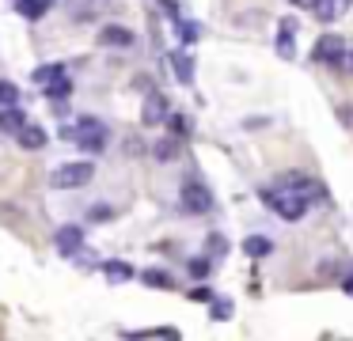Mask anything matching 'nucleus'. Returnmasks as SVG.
<instances>
[{
  "label": "nucleus",
  "instance_id": "nucleus-1",
  "mask_svg": "<svg viewBox=\"0 0 353 341\" xmlns=\"http://www.w3.org/2000/svg\"><path fill=\"white\" fill-rule=\"evenodd\" d=\"M61 136L77 141L80 152H92V156H95V152H103V144H107V125L88 114V118H77V125H65Z\"/></svg>",
  "mask_w": 353,
  "mask_h": 341
},
{
  "label": "nucleus",
  "instance_id": "nucleus-2",
  "mask_svg": "<svg viewBox=\"0 0 353 341\" xmlns=\"http://www.w3.org/2000/svg\"><path fill=\"white\" fill-rule=\"evenodd\" d=\"M259 197L270 205V209L277 212L281 220H304V212H307V201L304 197H296L292 189H285V186H270V189H259Z\"/></svg>",
  "mask_w": 353,
  "mask_h": 341
},
{
  "label": "nucleus",
  "instance_id": "nucleus-3",
  "mask_svg": "<svg viewBox=\"0 0 353 341\" xmlns=\"http://www.w3.org/2000/svg\"><path fill=\"white\" fill-rule=\"evenodd\" d=\"M95 178V163L92 159H72V163H61L50 171V186L54 189H80Z\"/></svg>",
  "mask_w": 353,
  "mask_h": 341
},
{
  "label": "nucleus",
  "instance_id": "nucleus-4",
  "mask_svg": "<svg viewBox=\"0 0 353 341\" xmlns=\"http://www.w3.org/2000/svg\"><path fill=\"white\" fill-rule=\"evenodd\" d=\"M312 61L315 65H327V68H345L350 53H345V38L342 34H323L312 50Z\"/></svg>",
  "mask_w": 353,
  "mask_h": 341
},
{
  "label": "nucleus",
  "instance_id": "nucleus-5",
  "mask_svg": "<svg viewBox=\"0 0 353 341\" xmlns=\"http://www.w3.org/2000/svg\"><path fill=\"white\" fill-rule=\"evenodd\" d=\"M179 205H183V212H190V216H205L209 209H213V194H209L205 182H183V189H179Z\"/></svg>",
  "mask_w": 353,
  "mask_h": 341
},
{
  "label": "nucleus",
  "instance_id": "nucleus-6",
  "mask_svg": "<svg viewBox=\"0 0 353 341\" xmlns=\"http://www.w3.org/2000/svg\"><path fill=\"white\" fill-rule=\"evenodd\" d=\"M277 186H285V189H292V194L296 197H304L307 205L312 201H323V197H327V189H323V182L319 178H312V174H281V178H277Z\"/></svg>",
  "mask_w": 353,
  "mask_h": 341
},
{
  "label": "nucleus",
  "instance_id": "nucleus-7",
  "mask_svg": "<svg viewBox=\"0 0 353 341\" xmlns=\"http://www.w3.org/2000/svg\"><path fill=\"white\" fill-rule=\"evenodd\" d=\"M168 114H171L168 95H163V91H148L145 110H141V125H163V121H168Z\"/></svg>",
  "mask_w": 353,
  "mask_h": 341
},
{
  "label": "nucleus",
  "instance_id": "nucleus-8",
  "mask_svg": "<svg viewBox=\"0 0 353 341\" xmlns=\"http://www.w3.org/2000/svg\"><path fill=\"white\" fill-rule=\"evenodd\" d=\"M54 247L61 250L65 258H72L80 247H84V227H80V224H61L54 231Z\"/></svg>",
  "mask_w": 353,
  "mask_h": 341
},
{
  "label": "nucleus",
  "instance_id": "nucleus-9",
  "mask_svg": "<svg viewBox=\"0 0 353 341\" xmlns=\"http://www.w3.org/2000/svg\"><path fill=\"white\" fill-rule=\"evenodd\" d=\"M296 19L292 15H285L281 23H277V57L281 61H292V53H296Z\"/></svg>",
  "mask_w": 353,
  "mask_h": 341
},
{
  "label": "nucleus",
  "instance_id": "nucleus-10",
  "mask_svg": "<svg viewBox=\"0 0 353 341\" xmlns=\"http://www.w3.org/2000/svg\"><path fill=\"white\" fill-rule=\"evenodd\" d=\"M137 42V34H133L130 27H122V23H107V27L99 30V45H114V50H125V45Z\"/></svg>",
  "mask_w": 353,
  "mask_h": 341
},
{
  "label": "nucleus",
  "instance_id": "nucleus-11",
  "mask_svg": "<svg viewBox=\"0 0 353 341\" xmlns=\"http://www.w3.org/2000/svg\"><path fill=\"white\" fill-rule=\"evenodd\" d=\"M345 8H350V0H315L312 12H315V19H319V23H334Z\"/></svg>",
  "mask_w": 353,
  "mask_h": 341
},
{
  "label": "nucleus",
  "instance_id": "nucleus-12",
  "mask_svg": "<svg viewBox=\"0 0 353 341\" xmlns=\"http://www.w3.org/2000/svg\"><path fill=\"white\" fill-rule=\"evenodd\" d=\"M16 136H19V148H27V152H39L42 144H46V129L34 125V121H27V125L19 129Z\"/></svg>",
  "mask_w": 353,
  "mask_h": 341
},
{
  "label": "nucleus",
  "instance_id": "nucleus-13",
  "mask_svg": "<svg viewBox=\"0 0 353 341\" xmlns=\"http://www.w3.org/2000/svg\"><path fill=\"white\" fill-rule=\"evenodd\" d=\"M168 61H171V68H175L179 83H190V80H194V57H190L186 50H175Z\"/></svg>",
  "mask_w": 353,
  "mask_h": 341
},
{
  "label": "nucleus",
  "instance_id": "nucleus-14",
  "mask_svg": "<svg viewBox=\"0 0 353 341\" xmlns=\"http://www.w3.org/2000/svg\"><path fill=\"white\" fill-rule=\"evenodd\" d=\"M23 125H27V118H23L19 106H4V110H0V133H19Z\"/></svg>",
  "mask_w": 353,
  "mask_h": 341
},
{
  "label": "nucleus",
  "instance_id": "nucleus-15",
  "mask_svg": "<svg viewBox=\"0 0 353 341\" xmlns=\"http://www.w3.org/2000/svg\"><path fill=\"white\" fill-rule=\"evenodd\" d=\"M270 250H274V239H270V235H247L243 239V254L247 258H266Z\"/></svg>",
  "mask_w": 353,
  "mask_h": 341
},
{
  "label": "nucleus",
  "instance_id": "nucleus-16",
  "mask_svg": "<svg viewBox=\"0 0 353 341\" xmlns=\"http://www.w3.org/2000/svg\"><path fill=\"white\" fill-rule=\"evenodd\" d=\"M12 4H16V12L23 15V19H42L54 0H12Z\"/></svg>",
  "mask_w": 353,
  "mask_h": 341
},
{
  "label": "nucleus",
  "instance_id": "nucleus-17",
  "mask_svg": "<svg viewBox=\"0 0 353 341\" xmlns=\"http://www.w3.org/2000/svg\"><path fill=\"white\" fill-rule=\"evenodd\" d=\"M103 277H107L110 285H122V280L133 277V265L130 262H118V258H114V262H103Z\"/></svg>",
  "mask_w": 353,
  "mask_h": 341
},
{
  "label": "nucleus",
  "instance_id": "nucleus-18",
  "mask_svg": "<svg viewBox=\"0 0 353 341\" xmlns=\"http://www.w3.org/2000/svg\"><path fill=\"white\" fill-rule=\"evenodd\" d=\"M69 95H72V80H69V76H57V80L46 83V99H54V103H65Z\"/></svg>",
  "mask_w": 353,
  "mask_h": 341
},
{
  "label": "nucleus",
  "instance_id": "nucleus-19",
  "mask_svg": "<svg viewBox=\"0 0 353 341\" xmlns=\"http://www.w3.org/2000/svg\"><path fill=\"white\" fill-rule=\"evenodd\" d=\"M141 280H145L148 288H175V277L163 269H141Z\"/></svg>",
  "mask_w": 353,
  "mask_h": 341
},
{
  "label": "nucleus",
  "instance_id": "nucleus-20",
  "mask_svg": "<svg viewBox=\"0 0 353 341\" xmlns=\"http://www.w3.org/2000/svg\"><path fill=\"white\" fill-rule=\"evenodd\" d=\"M152 156L160 159V163H168V159H175V156H179V141H175V136H163V141H156Z\"/></svg>",
  "mask_w": 353,
  "mask_h": 341
},
{
  "label": "nucleus",
  "instance_id": "nucleus-21",
  "mask_svg": "<svg viewBox=\"0 0 353 341\" xmlns=\"http://www.w3.org/2000/svg\"><path fill=\"white\" fill-rule=\"evenodd\" d=\"M0 103H4V106H19V87L12 80H0Z\"/></svg>",
  "mask_w": 353,
  "mask_h": 341
},
{
  "label": "nucleus",
  "instance_id": "nucleus-22",
  "mask_svg": "<svg viewBox=\"0 0 353 341\" xmlns=\"http://www.w3.org/2000/svg\"><path fill=\"white\" fill-rule=\"evenodd\" d=\"M209 269H213V258H190V277H198V280H205L209 277Z\"/></svg>",
  "mask_w": 353,
  "mask_h": 341
},
{
  "label": "nucleus",
  "instance_id": "nucleus-23",
  "mask_svg": "<svg viewBox=\"0 0 353 341\" xmlns=\"http://www.w3.org/2000/svg\"><path fill=\"white\" fill-rule=\"evenodd\" d=\"M179 38H183V42H198L201 38V27L194 19H179Z\"/></svg>",
  "mask_w": 353,
  "mask_h": 341
},
{
  "label": "nucleus",
  "instance_id": "nucleus-24",
  "mask_svg": "<svg viewBox=\"0 0 353 341\" xmlns=\"http://www.w3.org/2000/svg\"><path fill=\"white\" fill-rule=\"evenodd\" d=\"M57 76H65V65H42V68H34V80H39V83H50V80H57Z\"/></svg>",
  "mask_w": 353,
  "mask_h": 341
},
{
  "label": "nucleus",
  "instance_id": "nucleus-25",
  "mask_svg": "<svg viewBox=\"0 0 353 341\" xmlns=\"http://www.w3.org/2000/svg\"><path fill=\"white\" fill-rule=\"evenodd\" d=\"M168 125L175 129V136H190V118L186 114H168Z\"/></svg>",
  "mask_w": 353,
  "mask_h": 341
},
{
  "label": "nucleus",
  "instance_id": "nucleus-26",
  "mask_svg": "<svg viewBox=\"0 0 353 341\" xmlns=\"http://www.w3.org/2000/svg\"><path fill=\"white\" fill-rule=\"evenodd\" d=\"M57 4H61V8H69L72 15H88V12L95 8V0H57Z\"/></svg>",
  "mask_w": 353,
  "mask_h": 341
},
{
  "label": "nucleus",
  "instance_id": "nucleus-27",
  "mask_svg": "<svg viewBox=\"0 0 353 341\" xmlns=\"http://www.w3.org/2000/svg\"><path fill=\"white\" fill-rule=\"evenodd\" d=\"M110 216H114L110 205H92V209H88V220H95V224H103V220H110Z\"/></svg>",
  "mask_w": 353,
  "mask_h": 341
},
{
  "label": "nucleus",
  "instance_id": "nucleus-28",
  "mask_svg": "<svg viewBox=\"0 0 353 341\" xmlns=\"http://www.w3.org/2000/svg\"><path fill=\"white\" fill-rule=\"evenodd\" d=\"M221 254H224V235L213 231V235H209V254L205 258H221Z\"/></svg>",
  "mask_w": 353,
  "mask_h": 341
},
{
  "label": "nucleus",
  "instance_id": "nucleus-29",
  "mask_svg": "<svg viewBox=\"0 0 353 341\" xmlns=\"http://www.w3.org/2000/svg\"><path fill=\"white\" fill-rule=\"evenodd\" d=\"M213 303V318H228L232 315V303L228 300H209Z\"/></svg>",
  "mask_w": 353,
  "mask_h": 341
},
{
  "label": "nucleus",
  "instance_id": "nucleus-30",
  "mask_svg": "<svg viewBox=\"0 0 353 341\" xmlns=\"http://www.w3.org/2000/svg\"><path fill=\"white\" fill-rule=\"evenodd\" d=\"M334 269H342V265H338V262H330V258H327V262H319V265H315V273H319V277H334Z\"/></svg>",
  "mask_w": 353,
  "mask_h": 341
},
{
  "label": "nucleus",
  "instance_id": "nucleus-31",
  "mask_svg": "<svg viewBox=\"0 0 353 341\" xmlns=\"http://www.w3.org/2000/svg\"><path fill=\"white\" fill-rule=\"evenodd\" d=\"M190 300H194V303H209V300H213V292L201 285V288H194V292H190Z\"/></svg>",
  "mask_w": 353,
  "mask_h": 341
},
{
  "label": "nucleus",
  "instance_id": "nucleus-32",
  "mask_svg": "<svg viewBox=\"0 0 353 341\" xmlns=\"http://www.w3.org/2000/svg\"><path fill=\"white\" fill-rule=\"evenodd\" d=\"M160 8L171 15V19H179V8H175V0H160Z\"/></svg>",
  "mask_w": 353,
  "mask_h": 341
},
{
  "label": "nucleus",
  "instance_id": "nucleus-33",
  "mask_svg": "<svg viewBox=\"0 0 353 341\" xmlns=\"http://www.w3.org/2000/svg\"><path fill=\"white\" fill-rule=\"evenodd\" d=\"M289 4H292V8H307V12H312V4H315V0H289Z\"/></svg>",
  "mask_w": 353,
  "mask_h": 341
},
{
  "label": "nucleus",
  "instance_id": "nucleus-34",
  "mask_svg": "<svg viewBox=\"0 0 353 341\" xmlns=\"http://www.w3.org/2000/svg\"><path fill=\"white\" fill-rule=\"evenodd\" d=\"M171 341H175V338H171Z\"/></svg>",
  "mask_w": 353,
  "mask_h": 341
}]
</instances>
